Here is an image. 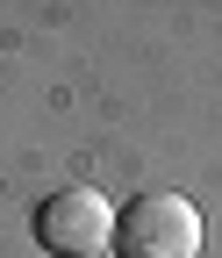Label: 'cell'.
<instances>
[{
  "label": "cell",
  "mask_w": 222,
  "mask_h": 258,
  "mask_svg": "<svg viewBox=\"0 0 222 258\" xmlns=\"http://www.w3.org/2000/svg\"><path fill=\"white\" fill-rule=\"evenodd\" d=\"M115 258H201V208L186 194H136L115 208Z\"/></svg>",
  "instance_id": "obj_1"
},
{
  "label": "cell",
  "mask_w": 222,
  "mask_h": 258,
  "mask_svg": "<svg viewBox=\"0 0 222 258\" xmlns=\"http://www.w3.org/2000/svg\"><path fill=\"white\" fill-rule=\"evenodd\" d=\"M108 237H115V201L101 186H57L36 208V244L50 258H93L108 251Z\"/></svg>",
  "instance_id": "obj_2"
}]
</instances>
